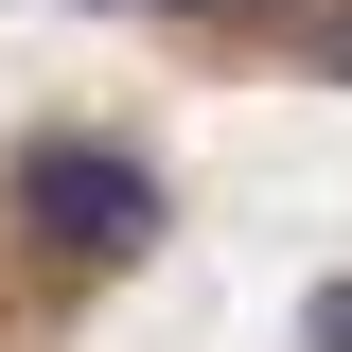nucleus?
<instances>
[{"label":"nucleus","mask_w":352,"mask_h":352,"mask_svg":"<svg viewBox=\"0 0 352 352\" xmlns=\"http://www.w3.org/2000/svg\"><path fill=\"white\" fill-rule=\"evenodd\" d=\"M18 212H36V247H71V264H141L159 247V176H141L124 141H36V159H18Z\"/></svg>","instance_id":"f257e3e1"},{"label":"nucleus","mask_w":352,"mask_h":352,"mask_svg":"<svg viewBox=\"0 0 352 352\" xmlns=\"http://www.w3.org/2000/svg\"><path fill=\"white\" fill-rule=\"evenodd\" d=\"M317 352H352V282H317Z\"/></svg>","instance_id":"f03ea898"}]
</instances>
